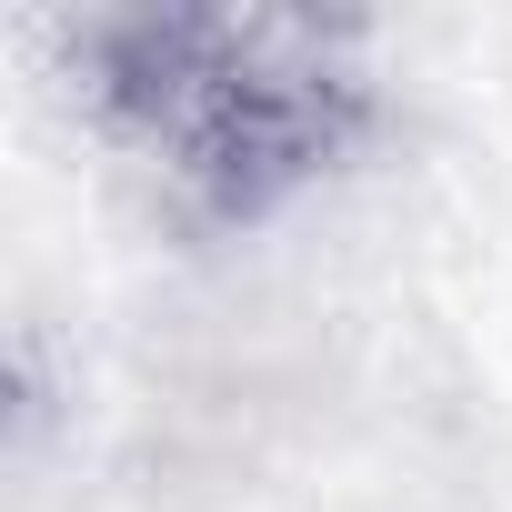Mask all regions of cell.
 <instances>
[{
    "mask_svg": "<svg viewBox=\"0 0 512 512\" xmlns=\"http://www.w3.org/2000/svg\"><path fill=\"white\" fill-rule=\"evenodd\" d=\"M71 91L191 221L262 231L322 191L382 121L362 21L241 11V0H121L71 21Z\"/></svg>",
    "mask_w": 512,
    "mask_h": 512,
    "instance_id": "1",
    "label": "cell"
}]
</instances>
